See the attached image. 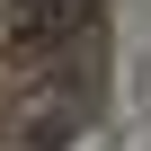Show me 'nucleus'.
I'll return each instance as SVG.
<instances>
[{"label": "nucleus", "mask_w": 151, "mask_h": 151, "mask_svg": "<svg viewBox=\"0 0 151 151\" xmlns=\"http://www.w3.org/2000/svg\"><path fill=\"white\" fill-rule=\"evenodd\" d=\"M98 9V0H18V9H9V36L18 45H45V36H62V27H80Z\"/></svg>", "instance_id": "obj_1"}]
</instances>
